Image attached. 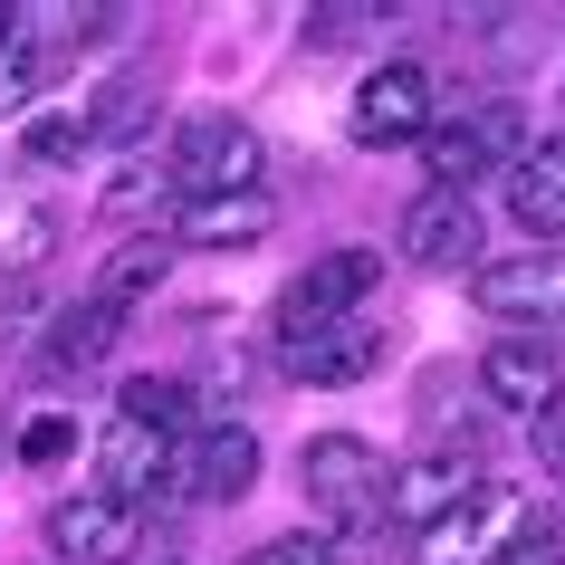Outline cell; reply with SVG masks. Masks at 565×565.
<instances>
[{"label": "cell", "mask_w": 565, "mask_h": 565, "mask_svg": "<svg viewBox=\"0 0 565 565\" xmlns=\"http://www.w3.org/2000/svg\"><path fill=\"white\" fill-rule=\"evenodd\" d=\"M518 153H527V116H518L508 96H470L460 116H431L422 173H431V192H470L479 173H508Z\"/></svg>", "instance_id": "6da1fadb"}, {"label": "cell", "mask_w": 565, "mask_h": 565, "mask_svg": "<svg viewBox=\"0 0 565 565\" xmlns=\"http://www.w3.org/2000/svg\"><path fill=\"white\" fill-rule=\"evenodd\" d=\"M374 278H384V249H327V259H307L278 288V355L307 345V335H327V327H345V317H364Z\"/></svg>", "instance_id": "7a4b0ae2"}, {"label": "cell", "mask_w": 565, "mask_h": 565, "mask_svg": "<svg viewBox=\"0 0 565 565\" xmlns=\"http://www.w3.org/2000/svg\"><path fill=\"white\" fill-rule=\"evenodd\" d=\"M298 489H307V508L335 518L345 536L384 518V460H374V441H355V431H317V441L298 450Z\"/></svg>", "instance_id": "3957f363"}, {"label": "cell", "mask_w": 565, "mask_h": 565, "mask_svg": "<svg viewBox=\"0 0 565 565\" xmlns=\"http://www.w3.org/2000/svg\"><path fill=\"white\" fill-rule=\"evenodd\" d=\"M163 173H173L182 202H221V192H259V135L239 116H192L163 153Z\"/></svg>", "instance_id": "277c9868"}, {"label": "cell", "mask_w": 565, "mask_h": 565, "mask_svg": "<svg viewBox=\"0 0 565 565\" xmlns=\"http://www.w3.org/2000/svg\"><path fill=\"white\" fill-rule=\"evenodd\" d=\"M489 479H479V450H450V441H431V450H413L403 470H384V518L393 527H441L450 508H470Z\"/></svg>", "instance_id": "5b68a950"}, {"label": "cell", "mask_w": 565, "mask_h": 565, "mask_svg": "<svg viewBox=\"0 0 565 565\" xmlns=\"http://www.w3.org/2000/svg\"><path fill=\"white\" fill-rule=\"evenodd\" d=\"M431 116H441V96H431V67L384 58V67L355 87V106H345V135L384 153V145H422V135H431Z\"/></svg>", "instance_id": "8992f818"}, {"label": "cell", "mask_w": 565, "mask_h": 565, "mask_svg": "<svg viewBox=\"0 0 565 565\" xmlns=\"http://www.w3.org/2000/svg\"><path fill=\"white\" fill-rule=\"evenodd\" d=\"M479 307L508 335H536L546 317H565V249H518V259L479 268Z\"/></svg>", "instance_id": "52a82bcc"}, {"label": "cell", "mask_w": 565, "mask_h": 565, "mask_svg": "<svg viewBox=\"0 0 565 565\" xmlns=\"http://www.w3.org/2000/svg\"><path fill=\"white\" fill-rule=\"evenodd\" d=\"M173 479L192 499H211V508L249 499V479H259V431H249V422H202V431L173 450Z\"/></svg>", "instance_id": "ba28073f"}, {"label": "cell", "mask_w": 565, "mask_h": 565, "mask_svg": "<svg viewBox=\"0 0 565 565\" xmlns=\"http://www.w3.org/2000/svg\"><path fill=\"white\" fill-rule=\"evenodd\" d=\"M49 546L77 565H125L135 546H145V508L106 499V489H87V499H58L49 508Z\"/></svg>", "instance_id": "9c48e42d"}, {"label": "cell", "mask_w": 565, "mask_h": 565, "mask_svg": "<svg viewBox=\"0 0 565 565\" xmlns=\"http://www.w3.org/2000/svg\"><path fill=\"white\" fill-rule=\"evenodd\" d=\"M527 508H536V499H489V489H479L470 508H450L441 527H422V536H413V565H489Z\"/></svg>", "instance_id": "30bf717a"}, {"label": "cell", "mask_w": 565, "mask_h": 565, "mask_svg": "<svg viewBox=\"0 0 565 565\" xmlns=\"http://www.w3.org/2000/svg\"><path fill=\"white\" fill-rule=\"evenodd\" d=\"M479 393H489L499 413H546V403H556V345H546V335H499V345L479 355Z\"/></svg>", "instance_id": "8fae6325"}, {"label": "cell", "mask_w": 565, "mask_h": 565, "mask_svg": "<svg viewBox=\"0 0 565 565\" xmlns=\"http://www.w3.org/2000/svg\"><path fill=\"white\" fill-rule=\"evenodd\" d=\"M163 470H173V441H163L153 422H135V413L106 422V441H96V489H106V499L145 508V489H153Z\"/></svg>", "instance_id": "7c38bea8"}, {"label": "cell", "mask_w": 565, "mask_h": 565, "mask_svg": "<svg viewBox=\"0 0 565 565\" xmlns=\"http://www.w3.org/2000/svg\"><path fill=\"white\" fill-rule=\"evenodd\" d=\"M403 259H422V268H470V259H479V211H470V192H422V202L403 211Z\"/></svg>", "instance_id": "4fadbf2b"}, {"label": "cell", "mask_w": 565, "mask_h": 565, "mask_svg": "<svg viewBox=\"0 0 565 565\" xmlns=\"http://www.w3.org/2000/svg\"><path fill=\"white\" fill-rule=\"evenodd\" d=\"M288 374H298V384H364V374H374V364H384V327H374V317H345V327H327V335H307V345H288Z\"/></svg>", "instance_id": "5bb4252c"}, {"label": "cell", "mask_w": 565, "mask_h": 565, "mask_svg": "<svg viewBox=\"0 0 565 565\" xmlns=\"http://www.w3.org/2000/svg\"><path fill=\"white\" fill-rule=\"evenodd\" d=\"M268 231H278V202L268 192H221V202H182L173 211L182 249H259Z\"/></svg>", "instance_id": "9a60e30c"}, {"label": "cell", "mask_w": 565, "mask_h": 565, "mask_svg": "<svg viewBox=\"0 0 565 565\" xmlns=\"http://www.w3.org/2000/svg\"><path fill=\"white\" fill-rule=\"evenodd\" d=\"M508 211L527 239H565V135H546L508 163Z\"/></svg>", "instance_id": "2e32d148"}, {"label": "cell", "mask_w": 565, "mask_h": 565, "mask_svg": "<svg viewBox=\"0 0 565 565\" xmlns=\"http://www.w3.org/2000/svg\"><path fill=\"white\" fill-rule=\"evenodd\" d=\"M163 268H173V239H163V231H135V239L116 249V259H106V278H96V298H106V307L125 317L135 298H153V288H163Z\"/></svg>", "instance_id": "e0dca14e"}, {"label": "cell", "mask_w": 565, "mask_h": 565, "mask_svg": "<svg viewBox=\"0 0 565 565\" xmlns=\"http://www.w3.org/2000/svg\"><path fill=\"white\" fill-rule=\"evenodd\" d=\"M49 249H58V211L49 202H0V278H30V268H49Z\"/></svg>", "instance_id": "ac0fdd59"}, {"label": "cell", "mask_w": 565, "mask_h": 565, "mask_svg": "<svg viewBox=\"0 0 565 565\" xmlns=\"http://www.w3.org/2000/svg\"><path fill=\"white\" fill-rule=\"evenodd\" d=\"M116 335H125V317L106 298H87V307H67V317H58L49 364H67V374H77V364H106V355H116Z\"/></svg>", "instance_id": "d6986e66"}, {"label": "cell", "mask_w": 565, "mask_h": 565, "mask_svg": "<svg viewBox=\"0 0 565 565\" xmlns=\"http://www.w3.org/2000/svg\"><path fill=\"white\" fill-rule=\"evenodd\" d=\"M116 413H135V422H153V431H163V441H173L182 422L202 413V393L182 384V374H135V384L116 393Z\"/></svg>", "instance_id": "ffe728a7"}, {"label": "cell", "mask_w": 565, "mask_h": 565, "mask_svg": "<svg viewBox=\"0 0 565 565\" xmlns=\"http://www.w3.org/2000/svg\"><path fill=\"white\" fill-rule=\"evenodd\" d=\"M87 145H96L87 106H58V116H30V125H20V153H30V163H67V153H87Z\"/></svg>", "instance_id": "44dd1931"}, {"label": "cell", "mask_w": 565, "mask_h": 565, "mask_svg": "<svg viewBox=\"0 0 565 565\" xmlns=\"http://www.w3.org/2000/svg\"><path fill=\"white\" fill-rule=\"evenodd\" d=\"M489 565H565V518H556V508H527Z\"/></svg>", "instance_id": "7402d4cb"}, {"label": "cell", "mask_w": 565, "mask_h": 565, "mask_svg": "<svg viewBox=\"0 0 565 565\" xmlns=\"http://www.w3.org/2000/svg\"><path fill=\"white\" fill-rule=\"evenodd\" d=\"M374 0H327V10H307V49H355V39H374Z\"/></svg>", "instance_id": "603a6c76"}, {"label": "cell", "mask_w": 565, "mask_h": 565, "mask_svg": "<svg viewBox=\"0 0 565 565\" xmlns=\"http://www.w3.org/2000/svg\"><path fill=\"white\" fill-rule=\"evenodd\" d=\"M87 125H96V145H116V135H135L145 125V77H116V87L87 106Z\"/></svg>", "instance_id": "cb8c5ba5"}, {"label": "cell", "mask_w": 565, "mask_h": 565, "mask_svg": "<svg viewBox=\"0 0 565 565\" xmlns=\"http://www.w3.org/2000/svg\"><path fill=\"white\" fill-rule=\"evenodd\" d=\"M39 77H49V67H39L30 49H0V125H10V116H30V106H39Z\"/></svg>", "instance_id": "d4e9b609"}, {"label": "cell", "mask_w": 565, "mask_h": 565, "mask_svg": "<svg viewBox=\"0 0 565 565\" xmlns=\"http://www.w3.org/2000/svg\"><path fill=\"white\" fill-rule=\"evenodd\" d=\"M67 450H77V422L67 413H39L30 431H20V460H30V470H58Z\"/></svg>", "instance_id": "484cf974"}, {"label": "cell", "mask_w": 565, "mask_h": 565, "mask_svg": "<svg viewBox=\"0 0 565 565\" xmlns=\"http://www.w3.org/2000/svg\"><path fill=\"white\" fill-rule=\"evenodd\" d=\"M163 192H173V173H125V182H106V221H145Z\"/></svg>", "instance_id": "4316f807"}, {"label": "cell", "mask_w": 565, "mask_h": 565, "mask_svg": "<svg viewBox=\"0 0 565 565\" xmlns=\"http://www.w3.org/2000/svg\"><path fill=\"white\" fill-rule=\"evenodd\" d=\"M239 565H335V546L317 527H298V536H268V546H249Z\"/></svg>", "instance_id": "83f0119b"}, {"label": "cell", "mask_w": 565, "mask_h": 565, "mask_svg": "<svg viewBox=\"0 0 565 565\" xmlns=\"http://www.w3.org/2000/svg\"><path fill=\"white\" fill-rule=\"evenodd\" d=\"M536 460H546V470H565V403H546V413H536Z\"/></svg>", "instance_id": "f1b7e54d"}, {"label": "cell", "mask_w": 565, "mask_h": 565, "mask_svg": "<svg viewBox=\"0 0 565 565\" xmlns=\"http://www.w3.org/2000/svg\"><path fill=\"white\" fill-rule=\"evenodd\" d=\"M10 39H20V0H0V49H10Z\"/></svg>", "instance_id": "f546056e"}]
</instances>
